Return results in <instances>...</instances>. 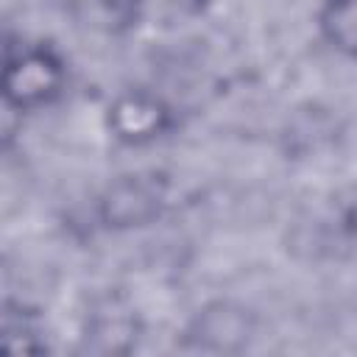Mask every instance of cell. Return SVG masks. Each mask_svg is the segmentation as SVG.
I'll return each mask as SVG.
<instances>
[{
	"instance_id": "cell-1",
	"label": "cell",
	"mask_w": 357,
	"mask_h": 357,
	"mask_svg": "<svg viewBox=\"0 0 357 357\" xmlns=\"http://www.w3.org/2000/svg\"><path fill=\"white\" fill-rule=\"evenodd\" d=\"M67 89V64L50 45H20L6 53L3 103L11 112H39Z\"/></svg>"
},
{
	"instance_id": "cell-7",
	"label": "cell",
	"mask_w": 357,
	"mask_h": 357,
	"mask_svg": "<svg viewBox=\"0 0 357 357\" xmlns=\"http://www.w3.org/2000/svg\"><path fill=\"white\" fill-rule=\"evenodd\" d=\"M3 351L8 354H42L47 351V337H45V326L39 321L36 312L25 310V307H6L3 312Z\"/></svg>"
},
{
	"instance_id": "cell-8",
	"label": "cell",
	"mask_w": 357,
	"mask_h": 357,
	"mask_svg": "<svg viewBox=\"0 0 357 357\" xmlns=\"http://www.w3.org/2000/svg\"><path fill=\"white\" fill-rule=\"evenodd\" d=\"M198 3H206V0H198Z\"/></svg>"
},
{
	"instance_id": "cell-4",
	"label": "cell",
	"mask_w": 357,
	"mask_h": 357,
	"mask_svg": "<svg viewBox=\"0 0 357 357\" xmlns=\"http://www.w3.org/2000/svg\"><path fill=\"white\" fill-rule=\"evenodd\" d=\"M257 335V318L248 307L237 301H209L204 304L184 329V343L195 351L209 354H237L251 346Z\"/></svg>"
},
{
	"instance_id": "cell-5",
	"label": "cell",
	"mask_w": 357,
	"mask_h": 357,
	"mask_svg": "<svg viewBox=\"0 0 357 357\" xmlns=\"http://www.w3.org/2000/svg\"><path fill=\"white\" fill-rule=\"evenodd\" d=\"M145 0H73V14L89 31L117 36L139 22Z\"/></svg>"
},
{
	"instance_id": "cell-2",
	"label": "cell",
	"mask_w": 357,
	"mask_h": 357,
	"mask_svg": "<svg viewBox=\"0 0 357 357\" xmlns=\"http://www.w3.org/2000/svg\"><path fill=\"white\" fill-rule=\"evenodd\" d=\"M170 198V181L156 170H134L112 178L98 195V220L112 231L151 226L162 218Z\"/></svg>"
},
{
	"instance_id": "cell-3",
	"label": "cell",
	"mask_w": 357,
	"mask_h": 357,
	"mask_svg": "<svg viewBox=\"0 0 357 357\" xmlns=\"http://www.w3.org/2000/svg\"><path fill=\"white\" fill-rule=\"evenodd\" d=\"M103 123L114 142L128 148H142L167 137L176 128V109L159 92L145 86H131V89H120L109 100Z\"/></svg>"
},
{
	"instance_id": "cell-6",
	"label": "cell",
	"mask_w": 357,
	"mask_h": 357,
	"mask_svg": "<svg viewBox=\"0 0 357 357\" xmlns=\"http://www.w3.org/2000/svg\"><path fill=\"white\" fill-rule=\"evenodd\" d=\"M318 31L335 53L357 59V0H324Z\"/></svg>"
}]
</instances>
